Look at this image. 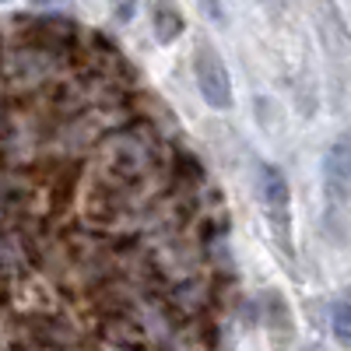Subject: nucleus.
Segmentation results:
<instances>
[{"label":"nucleus","instance_id":"f257e3e1","mask_svg":"<svg viewBox=\"0 0 351 351\" xmlns=\"http://www.w3.org/2000/svg\"><path fill=\"white\" fill-rule=\"evenodd\" d=\"M260 200L263 211H267V221L274 228V239L291 250V193H288V180L278 165H260Z\"/></svg>","mask_w":351,"mask_h":351},{"label":"nucleus","instance_id":"f03ea898","mask_svg":"<svg viewBox=\"0 0 351 351\" xmlns=\"http://www.w3.org/2000/svg\"><path fill=\"white\" fill-rule=\"evenodd\" d=\"M193 77H197V88L208 106L215 109H228L232 106V81H228V71H225V60L218 56V49L211 43H197L193 49Z\"/></svg>","mask_w":351,"mask_h":351},{"label":"nucleus","instance_id":"7ed1b4c3","mask_svg":"<svg viewBox=\"0 0 351 351\" xmlns=\"http://www.w3.org/2000/svg\"><path fill=\"white\" fill-rule=\"evenodd\" d=\"M324 183H327V193L330 197H337V200H348L351 197V130H344L327 148Z\"/></svg>","mask_w":351,"mask_h":351},{"label":"nucleus","instance_id":"20e7f679","mask_svg":"<svg viewBox=\"0 0 351 351\" xmlns=\"http://www.w3.org/2000/svg\"><path fill=\"white\" fill-rule=\"evenodd\" d=\"M152 28H155L158 43H176L180 39L186 32L180 4H176V0H152Z\"/></svg>","mask_w":351,"mask_h":351},{"label":"nucleus","instance_id":"39448f33","mask_svg":"<svg viewBox=\"0 0 351 351\" xmlns=\"http://www.w3.org/2000/svg\"><path fill=\"white\" fill-rule=\"evenodd\" d=\"M330 330L341 344H351V302H334L330 309Z\"/></svg>","mask_w":351,"mask_h":351},{"label":"nucleus","instance_id":"423d86ee","mask_svg":"<svg viewBox=\"0 0 351 351\" xmlns=\"http://www.w3.org/2000/svg\"><path fill=\"white\" fill-rule=\"evenodd\" d=\"M8 112H11V99H8L4 88H0V130H4V123H8Z\"/></svg>","mask_w":351,"mask_h":351},{"label":"nucleus","instance_id":"0eeeda50","mask_svg":"<svg viewBox=\"0 0 351 351\" xmlns=\"http://www.w3.org/2000/svg\"><path fill=\"white\" fill-rule=\"evenodd\" d=\"M46 4H64V0H32V8H46Z\"/></svg>","mask_w":351,"mask_h":351}]
</instances>
